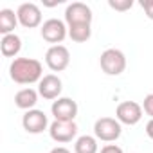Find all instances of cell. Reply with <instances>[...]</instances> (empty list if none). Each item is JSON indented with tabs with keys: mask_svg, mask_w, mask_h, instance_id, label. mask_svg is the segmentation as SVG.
<instances>
[{
	"mask_svg": "<svg viewBox=\"0 0 153 153\" xmlns=\"http://www.w3.org/2000/svg\"><path fill=\"white\" fill-rule=\"evenodd\" d=\"M9 76L18 85L40 83L43 78V67L34 58H15L9 65Z\"/></svg>",
	"mask_w": 153,
	"mask_h": 153,
	"instance_id": "cell-1",
	"label": "cell"
},
{
	"mask_svg": "<svg viewBox=\"0 0 153 153\" xmlns=\"http://www.w3.org/2000/svg\"><path fill=\"white\" fill-rule=\"evenodd\" d=\"M99 65H101L105 74L121 76L126 70V56L119 49H106L99 58Z\"/></svg>",
	"mask_w": 153,
	"mask_h": 153,
	"instance_id": "cell-2",
	"label": "cell"
},
{
	"mask_svg": "<svg viewBox=\"0 0 153 153\" xmlns=\"http://www.w3.org/2000/svg\"><path fill=\"white\" fill-rule=\"evenodd\" d=\"M121 133H123L121 123L114 117H99L94 123V135H96L97 140L114 142L121 137Z\"/></svg>",
	"mask_w": 153,
	"mask_h": 153,
	"instance_id": "cell-3",
	"label": "cell"
},
{
	"mask_svg": "<svg viewBox=\"0 0 153 153\" xmlns=\"http://www.w3.org/2000/svg\"><path fill=\"white\" fill-rule=\"evenodd\" d=\"M92 9L83 2H72L65 9V22L67 25H90L92 24Z\"/></svg>",
	"mask_w": 153,
	"mask_h": 153,
	"instance_id": "cell-4",
	"label": "cell"
},
{
	"mask_svg": "<svg viewBox=\"0 0 153 153\" xmlns=\"http://www.w3.org/2000/svg\"><path fill=\"white\" fill-rule=\"evenodd\" d=\"M40 34L45 42L49 43H54V45H59L67 36H68V27L65 25L63 20H58V18H49L43 22L42 29H40Z\"/></svg>",
	"mask_w": 153,
	"mask_h": 153,
	"instance_id": "cell-5",
	"label": "cell"
},
{
	"mask_svg": "<svg viewBox=\"0 0 153 153\" xmlns=\"http://www.w3.org/2000/svg\"><path fill=\"white\" fill-rule=\"evenodd\" d=\"M49 135L52 140L65 144V142H72L78 135V124L74 121H54L49 126Z\"/></svg>",
	"mask_w": 153,
	"mask_h": 153,
	"instance_id": "cell-6",
	"label": "cell"
},
{
	"mask_svg": "<svg viewBox=\"0 0 153 153\" xmlns=\"http://www.w3.org/2000/svg\"><path fill=\"white\" fill-rule=\"evenodd\" d=\"M45 63L52 72H61L70 63V52L65 45H51L45 52Z\"/></svg>",
	"mask_w": 153,
	"mask_h": 153,
	"instance_id": "cell-7",
	"label": "cell"
},
{
	"mask_svg": "<svg viewBox=\"0 0 153 153\" xmlns=\"http://www.w3.org/2000/svg\"><path fill=\"white\" fill-rule=\"evenodd\" d=\"M142 105L135 103V101H123L117 105L115 110V119L121 124H128V126H135L140 119H142Z\"/></svg>",
	"mask_w": 153,
	"mask_h": 153,
	"instance_id": "cell-8",
	"label": "cell"
},
{
	"mask_svg": "<svg viewBox=\"0 0 153 153\" xmlns=\"http://www.w3.org/2000/svg\"><path fill=\"white\" fill-rule=\"evenodd\" d=\"M22 126H24V130L27 133H34L36 135V133H42L43 130H47L51 124H49V119H47V115H45L43 110L33 108V110H29V112L24 114Z\"/></svg>",
	"mask_w": 153,
	"mask_h": 153,
	"instance_id": "cell-9",
	"label": "cell"
},
{
	"mask_svg": "<svg viewBox=\"0 0 153 153\" xmlns=\"http://www.w3.org/2000/svg\"><path fill=\"white\" fill-rule=\"evenodd\" d=\"M51 112L54 121H74L78 115V103L70 97H59L52 103Z\"/></svg>",
	"mask_w": 153,
	"mask_h": 153,
	"instance_id": "cell-10",
	"label": "cell"
},
{
	"mask_svg": "<svg viewBox=\"0 0 153 153\" xmlns=\"http://www.w3.org/2000/svg\"><path fill=\"white\" fill-rule=\"evenodd\" d=\"M16 15H18V22L27 29H34L38 25H43L42 24V9L33 2L20 4V7L16 9Z\"/></svg>",
	"mask_w": 153,
	"mask_h": 153,
	"instance_id": "cell-11",
	"label": "cell"
},
{
	"mask_svg": "<svg viewBox=\"0 0 153 153\" xmlns=\"http://www.w3.org/2000/svg\"><path fill=\"white\" fill-rule=\"evenodd\" d=\"M63 90V83L56 74H47L38 83V94L43 99H59V94Z\"/></svg>",
	"mask_w": 153,
	"mask_h": 153,
	"instance_id": "cell-12",
	"label": "cell"
},
{
	"mask_svg": "<svg viewBox=\"0 0 153 153\" xmlns=\"http://www.w3.org/2000/svg\"><path fill=\"white\" fill-rule=\"evenodd\" d=\"M36 103H38V92L34 88H22L15 96V105L25 112L33 110L36 106Z\"/></svg>",
	"mask_w": 153,
	"mask_h": 153,
	"instance_id": "cell-13",
	"label": "cell"
},
{
	"mask_svg": "<svg viewBox=\"0 0 153 153\" xmlns=\"http://www.w3.org/2000/svg\"><path fill=\"white\" fill-rule=\"evenodd\" d=\"M22 49V40L18 34H6L2 36V40H0V51H2V54L6 58H15Z\"/></svg>",
	"mask_w": 153,
	"mask_h": 153,
	"instance_id": "cell-14",
	"label": "cell"
},
{
	"mask_svg": "<svg viewBox=\"0 0 153 153\" xmlns=\"http://www.w3.org/2000/svg\"><path fill=\"white\" fill-rule=\"evenodd\" d=\"M18 15L11 9H0V33L4 36L6 34H13L15 27L18 25Z\"/></svg>",
	"mask_w": 153,
	"mask_h": 153,
	"instance_id": "cell-15",
	"label": "cell"
},
{
	"mask_svg": "<svg viewBox=\"0 0 153 153\" xmlns=\"http://www.w3.org/2000/svg\"><path fill=\"white\" fill-rule=\"evenodd\" d=\"M97 139L92 135H81L76 139L74 144V153H97Z\"/></svg>",
	"mask_w": 153,
	"mask_h": 153,
	"instance_id": "cell-16",
	"label": "cell"
},
{
	"mask_svg": "<svg viewBox=\"0 0 153 153\" xmlns=\"http://www.w3.org/2000/svg\"><path fill=\"white\" fill-rule=\"evenodd\" d=\"M68 36L72 42L76 43H83L87 40H90L92 36V27L90 25H70L68 27Z\"/></svg>",
	"mask_w": 153,
	"mask_h": 153,
	"instance_id": "cell-17",
	"label": "cell"
},
{
	"mask_svg": "<svg viewBox=\"0 0 153 153\" xmlns=\"http://www.w3.org/2000/svg\"><path fill=\"white\" fill-rule=\"evenodd\" d=\"M108 6L115 11H128L133 6V0H108Z\"/></svg>",
	"mask_w": 153,
	"mask_h": 153,
	"instance_id": "cell-18",
	"label": "cell"
},
{
	"mask_svg": "<svg viewBox=\"0 0 153 153\" xmlns=\"http://www.w3.org/2000/svg\"><path fill=\"white\" fill-rule=\"evenodd\" d=\"M142 110L153 119V94H148V96L144 97V101H142Z\"/></svg>",
	"mask_w": 153,
	"mask_h": 153,
	"instance_id": "cell-19",
	"label": "cell"
},
{
	"mask_svg": "<svg viewBox=\"0 0 153 153\" xmlns=\"http://www.w3.org/2000/svg\"><path fill=\"white\" fill-rule=\"evenodd\" d=\"M140 6H142V9H144L146 16H148L149 20H153V0H142Z\"/></svg>",
	"mask_w": 153,
	"mask_h": 153,
	"instance_id": "cell-20",
	"label": "cell"
},
{
	"mask_svg": "<svg viewBox=\"0 0 153 153\" xmlns=\"http://www.w3.org/2000/svg\"><path fill=\"white\" fill-rule=\"evenodd\" d=\"M101 153H124V151L117 144H106V146L101 148Z\"/></svg>",
	"mask_w": 153,
	"mask_h": 153,
	"instance_id": "cell-21",
	"label": "cell"
},
{
	"mask_svg": "<svg viewBox=\"0 0 153 153\" xmlns=\"http://www.w3.org/2000/svg\"><path fill=\"white\" fill-rule=\"evenodd\" d=\"M146 135L153 140V119H149L148 124H146Z\"/></svg>",
	"mask_w": 153,
	"mask_h": 153,
	"instance_id": "cell-22",
	"label": "cell"
},
{
	"mask_svg": "<svg viewBox=\"0 0 153 153\" xmlns=\"http://www.w3.org/2000/svg\"><path fill=\"white\" fill-rule=\"evenodd\" d=\"M49 153H70V149H67V148H63V146H56V148H52Z\"/></svg>",
	"mask_w": 153,
	"mask_h": 153,
	"instance_id": "cell-23",
	"label": "cell"
}]
</instances>
